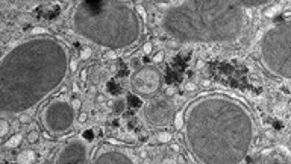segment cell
<instances>
[{"label": "cell", "mask_w": 291, "mask_h": 164, "mask_svg": "<svg viewBox=\"0 0 291 164\" xmlns=\"http://www.w3.org/2000/svg\"><path fill=\"white\" fill-rule=\"evenodd\" d=\"M28 141L29 143H36V141H38V131H36V129L30 131L28 134Z\"/></svg>", "instance_id": "2e32d148"}, {"label": "cell", "mask_w": 291, "mask_h": 164, "mask_svg": "<svg viewBox=\"0 0 291 164\" xmlns=\"http://www.w3.org/2000/svg\"><path fill=\"white\" fill-rule=\"evenodd\" d=\"M162 84L161 72L153 65H144L138 68L130 79L132 91L140 97H149L158 93Z\"/></svg>", "instance_id": "52a82bcc"}, {"label": "cell", "mask_w": 291, "mask_h": 164, "mask_svg": "<svg viewBox=\"0 0 291 164\" xmlns=\"http://www.w3.org/2000/svg\"><path fill=\"white\" fill-rule=\"evenodd\" d=\"M124 107H126V103H124V100H121V99H118V100H115V107H114V109L115 111H123L124 109Z\"/></svg>", "instance_id": "d6986e66"}, {"label": "cell", "mask_w": 291, "mask_h": 164, "mask_svg": "<svg viewBox=\"0 0 291 164\" xmlns=\"http://www.w3.org/2000/svg\"><path fill=\"white\" fill-rule=\"evenodd\" d=\"M43 120L44 126L50 132L62 134L73 126L75 109H73L71 103H68L67 100L56 99L46 108V111L43 113Z\"/></svg>", "instance_id": "8992f818"}, {"label": "cell", "mask_w": 291, "mask_h": 164, "mask_svg": "<svg viewBox=\"0 0 291 164\" xmlns=\"http://www.w3.org/2000/svg\"><path fill=\"white\" fill-rule=\"evenodd\" d=\"M105 58H108V59H114L115 58V53L112 50H109V52H106V55H105Z\"/></svg>", "instance_id": "cb8c5ba5"}, {"label": "cell", "mask_w": 291, "mask_h": 164, "mask_svg": "<svg viewBox=\"0 0 291 164\" xmlns=\"http://www.w3.org/2000/svg\"><path fill=\"white\" fill-rule=\"evenodd\" d=\"M185 140L203 164L241 163L253 138V121L237 100L223 96L197 99L183 114Z\"/></svg>", "instance_id": "6da1fadb"}, {"label": "cell", "mask_w": 291, "mask_h": 164, "mask_svg": "<svg viewBox=\"0 0 291 164\" xmlns=\"http://www.w3.org/2000/svg\"><path fill=\"white\" fill-rule=\"evenodd\" d=\"M29 120H30L29 114H22L20 115V121H22V123H29Z\"/></svg>", "instance_id": "603a6c76"}, {"label": "cell", "mask_w": 291, "mask_h": 164, "mask_svg": "<svg viewBox=\"0 0 291 164\" xmlns=\"http://www.w3.org/2000/svg\"><path fill=\"white\" fill-rule=\"evenodd\" d=\"M170 138H171V134H168V132H161V134L158 135V141H161V143L170 141Z\"/></svg>", "instance_id": "e0dca14e"}, {"label": "cell", "mask_w": 291, "mask_h": 164, "mask_svg": "<svg viewBox=\"0 0 291 164\" xmlns=\"http://www.w3.org/2000/svg\"><path fill=\"white\" fill-rule=\"evenodd\" d=\"M32 34H44V30L43 29H34Z\"/></svg>", "instance_id": "83f0119b"}, {"label": "cell", "mask_w": 291, "mask_h": 164, "mask_svg": "<svg viewBox=\"0 0 291 164\" xmlns=\"http://www.w3.org/2000/svg\"><path fill=\"white\" fill-rule=\"evenodd\" d=\"M262 59L273 75L291 78V24L284 22L274 26L262 40Z\"/></svg>", "instance_id": "5b68a950"}, {"label": "cell", "mask_w": 291, "mask_h": 164, "mask_svg": "<svg viewBox=\"0 0 291 164\" xmlns=\"http://www.w3.org/2000/svg\"><path fill=\"white\" fill-rule=\"evenodd\" d=\"M68 70L64 46L53 38H34L0 62V111L20 113L59 85Z\"/></svg>", "instance_id": "7a4b0ae2"}, {"label": "cell", "mask_w": 291, "mask_h": 164, "mask_svg": "<svg viewBox=\"0 0 291 164\" xmlns=\"http://www.w3.org/2000/svg\"><path fill=\"white\" fill-rule=\"evenodd\" d=\"M152 47H153V46H152V43H149V41H147V43L142 46V50H144V53H146V55L152 52Z\"/></svg>", "instance_id": "44dd1931"}, {"label": "cell", "mask_w": 291, "mask_h": 164, "mask_svg": "<svg viewBox=\"0 0 291 164\" xmlns=\"http://www.w3.org/2000/svg\"><path fill=\"white\" fill-rule=\"evenodd\" d=\"M75 29L93 43L115 50L140 40L141 22L121 0H82L75 12Z\"/></svg>", "instance_id": "277c9868"}, {"label": "cell", "mask_w": 291, "mask_h": 164, "mask_svg": "<svg viewBox=\"0 0 291 164\" xmlns=\"http://www.w3.org/2000/svg\"><path fill=\"white\" fill-rule=\"evenodd\" d=\"M164 61V52H158V53L153 56V62H158V64H159V62H162Z\"/></svg>", "instance_id": "ffe728a7"}, {"label": "cell", "mask_w": 291, "mask_h": 164, "mask_svg": "<svg viewBox=\"0 0 291 164\" xmlns=\"http://www.w3.org/2000/svg\"><path fill=\"white\" fill-rule=\"evenodd\" d=\"M244 26V8L234 0H185L162 17L165 34L181 43H227Z\"/></svg>", "instance_id": "3957f363"}, {"label": "cell", "mask_w": 291, "mask_h": 164, "mask_svg": "<svg viewBox=\"0 0 291 164\" xmlns=\"http://www.w3.org/2000/svg\"><path fill=\"white\" fill-rule=\"evenodd\" d=\"M71 107H73V109H75V111L79 109V108H81V100H79V99H73V100H71Z\"/></svg>", "instance_id": "7402d4cb"}, {"label": "cell", "mask_w": 291, "mask_h": 164, "mask_svg": "<svg viewBox=\"0 0 291 164\" xmlns=\"http://www.w3.org/2000/svg\"><path fill=\"white\" fill-rule=\"evenodd\" d=\"M187 90L193 91V90H196V85H194V84H188V85H187Z\"/></svg>", "instance_id": "484cf974"}, {"label": "cell", "mask_w": 291, "mask_h": 164, "mask_svg": "<svg viewBox=\"0 0 291 164\" xmlns=\"http://www.w3.org/2000/svg\"><path fill=\"white\" fill-rule=\"evenodd\" d=\"M89 56H91V49L89 47H83L81 50V59H88Z\"/></svg>", "instance_id": "ac0fdd59"}, {"label": "cell", "mask_w": 291, "mask_h": 164, "mask_svg": "<svg viewBox=\"0 0 291 164\" xmlns=\"http://www.w3.org/2000/svg\"><path fill=\"white\" fill-rule=\"evenodd\" d=\"M94 163L99 164H130L134 160L124 152L120 151H103L99 155H96Z\"/></svg>", "instance_id": "30bf717a"}, {"label": "cell", "mask_w": 291, "mask_h": 164, "mask_svg": "<svg viewBox=\"0 0 291 164\" xmlns=\"http://www.w3.org/2000/svg\"><path fill=\"white\" fill-rule=\"evenodd\" d=\"M35 158V152L34 151H24L18 155V163H32Z\"/></svg>", "instance_id": "7c38bea8"}, {"label": "cell", "mask_w": 291, "mask_h": 164, "mask_svg": "<svg viewBox=\"0 0 291 164\" xmlns=\"http://www.w3.org/2000/svg\"><path fill=\"white\" fill-rule=\"evenodd\" d=\"M68 67H70V70H71V72H76V68H77V64H76V61H71L70 64H68Z\"/></svg>", "instance_id": "d4e9b609"}, {"label": "cell", "mask_w": 291, "mask_h": 164, "mask_svg": "<svg viewBox=\"0 0 291 164\" xmlns=\"http://www.w3.org/2000/svg\"><path fill=\"white\" fill-rule=\"evenodd\" d=\"M136 11H138L140 14H144V9H142V6H136Z\"/></svg>", "instance_id": "f546056e"}, {"label": "cell", "mask_w": 291, "mask_h": 164, "mask_svg": "<svg viewBox=\"0 0 291 164\" xmlns=\"http://www.w3.org/2000/svg\"><path fill=\"white\" fill-rule=\"evenodd\" d=\"M174 114H176L174 103L168 99V96L153 97L144 107L146 119L153 126H167L173 121Z\"/></svg>", "instance_id": "ba28073f"}, {"label": "cell", "mask_w": 291, "mask_h": 164, "mask_svg": "<svg viewBox=\"0 0 291 164\" xmlns=\"http://www.w3.org/2000/svg\"><path fill=\"white\" fill-rule=\"evenodd\" d=\"M20 141H22V135L17 134V135L11 137V138H9L6 143H5V146H6L8 149H12V147H17V146L20 144Z\"/></svg>", "instance_id": "4fadbf2b"}, {"label": "cell", "mask_w": 291, "mask_h": 164, "mask_svg": "<svg viewBox=\"0 0 291 164\" xmlns=\"http://www.w3.org/2000/svg\"><path fill=\"white\" fill-rule=\"evenodd\" d=\"M88 146L82 140H73L59 152L56 163H87Z\"/></svg>", "instance_id": "9c48e42d"}, {"label": "cell", "mask_w": 291, "mask_h": 164, "mask_svg": "<svg viewBox=\"0 0 291 164\" xmlns=\"http://www.w3.org/2000/svg\"><path fill=\"white\" fill-rule=\"evenodd\" d=\"M8 131H9V125H8V121L0 120V137H5V135L8 134Z\"/></svg>", "instance_id": "5bb4252c"}, {"label": "cell", "mask_w": 291, "mask_h": 164, "mask_svg": "<svg viewBox=\"0 0 291 164\" xmlns=\"http://www.w3.org/2000/svg\"><path fill=\"white\" fill-rule=\"evenodd\" d=\"M235 3H238L241 8H256V6H262V5L270 3L272 0H234Z\"/></svg>", "instance_id": "8fae6325"}, {"label": "cell", "mask_w": 291, "mask_h": 164, "mask_svg": "<svg viewBox=\"0 0 291 164\" xmlns=\"http://www.w3.org/2000/svg\"><path fill=\"white\" fill-rule=\"evenodd\" d=\"M171 149H173L174 152H177V151H179V146H177V144H171Z\"/></svg>", "instance_id": "4dcf8cb0"}, {"label": "cell", "mask_w": 291, "mask_h": 164, "mask_svg": "<svg viewBox=\"0 0 291 164\" xmlns=\"http://www.w3.org/2000/svg\"><path fill=\"white\" fill-rule=\"evenodd\" d=\"M81 76H82V79H85V78H87V72L82 70V75H81Z\"/></svg>", "instance_id": "1f68e13d"}, {"label": "cell", "mask_w": 291, "mask_h": 164, "mask_svg": "<svg viewBox=\"0 0 291 164\" xmlns=\"http://www.w3.org/2000/svg\"><path fill=\"white\" fill-rule=\"evenodd\" d=\"M87 120V115L85 114H81V117H79V121H85Z\"/></svg>", "instance_id": "f1b7e54d"}, {"label": "cell", "mask_w": 291, "mask_h": 164, "mask_svg": "<svg viewBox=\"0 0 291 164\" xmlns=\"http://www.w3.org/2000/svg\"><path fill=\"white\" fill-rule=\"evenodd\" d=\"M174 117H176L174 126H176L177 129H181L182 126H183V115H182V113H176V114H174Z\"/></svg>", "instance_id": "9a60e30c"}, {"label": "cell", "mask_w": 291, "mask_h": 164, "mask_svg": "<svg viewBox=\"0 0 291 164\" xmlns=\"http://www.w3.org/2000/svg\"><path fill=\"white\" fill-rule=\"evenodd\" d=\"M173 94H174V90H173V88H168V90H167V96H173Z\"/></svg>", "instance_id": "4316f807"}]
</instances>
